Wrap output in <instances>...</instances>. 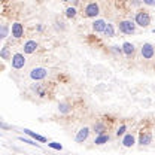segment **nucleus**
<instances>
[{
	"label": "nucleus",
	"mask_w": 155,
	"mask_h": 155,
	"mask_svg": "<svg viewBox=\"0 0 155 155\" xmlns=\"http://www.w3.org/2000/svg\"><path fill=\"white\" fill-rule=\"evenodd\" d=\"M12 36L15 39H21L24 36V27L21 22H14L12 24Z\"/></svg>",
	"instance_id": "0eeeda50"
},
{
	"label": "nucleus",
	"mask_w": 155,
	"mask_h": 155,
	"mask_svg": "<svg viewBox=\"0 0 155 155\" xmlns=\"http://www.w3.org/2000/svg\"><path fill=\"white\" fill-rule=\"evenodd\" d=\"M152 142V134L148 133V131H142L140 137H139V143L140 145H149Z\"/></svg>",
	"instance_id": "9b49d317"
},
{
	"label": "nucleus",
	"mask_w": 155,
	"mask_h": 155,
	"mask_svg": "<svg viewBox=\"0 0 155 155\" xmlns=\"http://www.w3.org/2000/svg\"><path fill=\"white\" fill-rule=\"evenodd\" d=\"M11 64H12L14 69L19 70V69H22V67L25 66V58H24V55H22L21 52H17V54H14L12 58H11Z\"/></svg>",
	"instance_id": "39448f33"
},
{
	"label": "nucleus",
	"mask_w": 155,
	"mask_h": 155,
	"mask_svg": "<svg viewBox=\"0 0 155 155\" xmlns=\"http://www.w3.org/2000/svg\"><path fill=\"white\" fill-rule=\"evenodd\" d=\"M122 52H124L127 57H131V55L134 54V45L130 43V42H124V45H122Z\"/></svg>",
	"instance_id": "f8f14e48"
},
{
	"label": "nucleus",
	"mask_w": 155,
	"mask_h": 155,
	"mask_svg": "<svg viewBox=\"0 0 155 155\" xmlns=\"http://www.w3.org/2000/svg\"><path fill=\"white\" fill-rule=\"evenodd\" d=\"M109 134H106V133H103V134H98V137H96V140H94V143L96 145H104V143H107L109 142Z\"/></svg>",
	"instance_id": "2eb2a0df"
},
{
	"label": "nucleus",
	"mask_w": 155,
	"mask_h": 155,
	"mask_svg": "<svg viewBox=\"0 0 155 155\" xmlns=\"http://www.w3.org/2000/svg\"><path fill=\"white\" fill-rule=\"evenodd\" d=\"M104 28H106V21H104V19H96V21L93 22V30H94L96 33H103Z\"/></svg>",
	"instance_id": "9d476101"
},
{
	"label": "nucleus",
	"mask_w": 155,
	"mask_h": 155,
	"mask_svg": "<svg viewBox=\"0 0 155 155\" xmlns=\"http://www.w3.org/2000/svg\"><path fill=\"white\" fill-rule=\"evenodd\" d=\"M46 76H48V69H45V67H35L30 72V78L33 81H42Z\"/></svg>",
	"instance_id": "7ed1b4c3"
},
{
	"label": "nucleus",
	"mask_w": 155,
	"mask_h": 155,
	"mask_svg": "<svg viewBox=\"0 0 155 155\" xmlns=\"http://www.w3.org/2000/svg\"><path fill=\"white\" fill-rule=\"evenodd\" d=\"M66 15H67L69 18H73V17H76V9H75V8H67V11H66Z\"/></svg>",
	"instance_id": "aec40b11"
},
{
	"label": "nucleus",
	"mask_w": 155,
	"mask_h": 155,
	"mask_svg": "<svg viewBox=\"0 0 155 155\" xmlns=\"http://www.w3.org/2000/svg\"><path fill=\"white\" fill-rule=\"evenodd\" d=\"M93 128H94V133H97V134H103L104 131H107V128L103 122H96Z\"/></svg>",
	"instance_id": "dca6fc26"
},
{
	"label": "nucleus",
	"mask_w": 155,
	"mask_h": 155,
	"mask_svg": "<svg viewBox=\"0 0 155 155\" xmlns=\"http://www.w3.org/2000/svg\"><path fill=\"white\" fill-rule=\"evenodd\" d=\"M88 136H90V128H88V127L81 128V130L78 131V134H76V142H78V143L85 142V140L88 139Z\"/></svg>",
	"instance_id": "6e6552de"
},
{
	"label": "nucleus",
	"mask_w": 155,
	"mask_h": 155,
	"mask_svg": "<svg viewBox=\"0 0 155 155\" xmlns=\"http://www.w3.org/2000/svg\"><path fill=\"white\" fill-rule=\"evenodd\" d=\"M98 14H100V8L96 2H91V3L87 5V8H85V17L87 18H96Z\"/></svg>",
	"instance_id": "20e7f679"
},
{
	"label": "nucleus",
	"mask_w": 155,
	"mask_h": 155,
	"mask_svg": "<svg viewBox=\"0 0 155 155\" xmlns=\"http://www.w3.org/2000/svg\"><path fill=\"white\" fill-rule=\"evenodd\" d=\"M134 22H136V25L145 28V27H148L151 24V15L146 11H139L134 17Z\"/></svg>",
	"instance_id": "f257e3e1"
},
{
	"label": "nucleus",
	"mask_w": 155,
	"mask_h": 155,
	"mask_svg": "<svg viewBox=\"0 0 155 155\" xmlns=\"http://www.w3.org/2000/svg\"><path fill=\"white\" fill-rule=\"evenodd\" d=\"M122 145H124L125 148L133 146V145H134V136L133 134H125V137L122 139Z\"/></svg>",
	"instance_id": "ddd939ff"
},
{
	"label": "nucleus",
	"mask_w": 155,
	"mask_h": 155,
	"mask_svg": "<svg viewBox=\"0 0 155 155\" xmlns=\"http://www.w3.org/2000/svg\"><path fill=\"white\" fill-rule=\"evenodd\" d=\"M58 110H60L61 114H67V112H70V104L66 103V101H63V103L58 104Z\"/></svg>",
	"instance_id": "a211bd4d"
},
{
	"label": "nucleus",
	"mask_w": 155,
	"mask_h": 155,
	"mask_svg": "<svg viewBox=\"0 0 155 155\" xmlns=\"http://www.w3.org/2000/svg\"><path fill=\"white\" fill-rule=\"evenodd\" d=\"M143 3L148 6H155V0H143Z\"/></svg>",
	"instance_id": "393cba45"
},
{
	"label": "nucleus",
	"mask_w": 155,
	"mask_h": 155,
	"mask_svg": "<svg viewBox=\"0 0 155 155\" xmlns=\"http://www.w3.org/2000/svg\"><path fill=\"white\" fill-rule=\"evenodd\" d=\"M119 31L124 35H133L136 31V22L130 21V19H124L119 22Z\"/></svg>",
	"instance_id": "f03ea898"
},
{
	"label": "nucleus",
	"mask_w": 155,
	"mask_h": 155,
	"mask_svg": "<svg viewBox=\"0 0 155 155\" xmlns=\"http://www.w3.org/2000/svg\"><path fill=\"white\" fill-rule=\"evenodd\" d=\"M0 127H2V128H9V125L5 124V122H2V121H0Z\"/></svg>",
	"instance_id": "a878e982"
},
{
	"label": "nucleus",
	"mask_w": 155,
	"mask_h": 155,
	"mask_svg": "<svg viewBox=\"0 0 155 155\" xmlns=\"http://www.w3.org/2000/svg\"><path fill=\"white\" fill-rule=\"evenodd\" d=\"M51 148H54V149H57V151H61L63 149V146L60 145V143H55V142H52V143H48Z\"/></svg>",
	"instance_id": "b1692460"
},
{
	"label": "nucleus",
	"mask_w": 155,
	"mask_h": 155,
	"mask_svg": "<svg viewBox=\"0 0 155 155\" xmlns=\"http://www.w3.org/2000/svg\"><path fill=\"white\" fill-rule=\"evenodd\" d=\"M31 90H33L38 96H40V97L45 96V90L42 88V84H36V85H33V87H31Z\"/></svg>",
	"instance_id": "6ab92c4d"
},
{
	"label": "nucleus",
	"mask_w": 155,
	"mask_h": 155,
	"mask_svg": "<svg viewBox=\"0 0 155 155\" xmlns=\"http://www.w3.org/2000/svg\"><path fill=\"white\" fill-rule=\"evenodd\" d=\"M104 36H107V38H114L115 36V30H114V25L112 24H106V28H104Z\"/></svg>",
	"instance_id": "f3484780"
},
{
	"label": "nucleus",
	"mask_w": 155,
	"mask_h": 155,
	"mask_svg": "<svg viewBox=\"0 0 155 155\" xmlns=\"http://www.w3.org/2000/svg\"><path fill=\"white\" fill-rule=\"evenodd\" d=\"M140 54L145 60H151V58L155 55V48L151 45V43H145L140 49Z\"/></svg>",
	"instance_id": "423d86ee"
},
{
	"label": "nucleus",
	"mask_w": 155,
	"mask_h": 155,
	"mask_svg": "<svg viewBox=\"0 0 155 155\" xmlns=\"http://www.w3.org/2000/svg\"><path fill=\"white\" fill-rule=\"evenodd\" d=\"M24 133H25V134H28L30 137H33V139H36L38 142H42V143H45V142H46V139H45L43 136L36 134V133H33V131H31V130H28V128H24Z\"/></svg>",
	"instance_id": "4468645a"
},
{
	"label": "nucleus",
	"mask_w": 155,
	"mask_h": 155,
	"mask_svg": "<svg viewBox=\"0 0 155 155\" xmlns=\"http://www.w3.org/2000/svg\"><path fill=\"white\" fill-rule=\"evenodd\" d=\"M8 36V27L6 25H0V39Z\"/></svg>",
	"instance_id": "4be33fe9"
},
{
	"label": "nucleus",
	"mask_w": 155,
	"mask_h": 155,
	"mask_svg": "<svg viewBox=\"0 0 155 155\" xmlns=\"http://www.w3.org/2000/svg\"><path fill=\"white\" fill-rule=\"evenodd\" d=\"M0 57L5 58V60H8V58H9V48H8V46H5V48L0 51Z\"/></svg>",
	"instance_id": "412c9836"
},
{
	"label": "nucleus",
	"mask_w": 155,
	"mask_h": 155,
	"mask_svg": "<svg viewBox=\"0 0 155 155\" xmlns=\"http://www.w3.org/2000/svg\"><path fill=\"white\" fill-rule=\"evenodd\" d=\"M38 49V42L36 40H27L24 43V52L25 54H33Z\"/></svg>",
	"instance_id": "1a4fd4ad"
},
{
	"label": "nucleus",
	"mask_w": 155,
	"mask_h": 155,
	"mask_svg": "<svg viewBox=\"0 0 155 155\" xmlns=\"http://www.w3.org/2000/svg\"><path fill=\"white\" fill-rule=\"evenodd\" d=\"M63 2H67V0H63Z\"/></svg>",
	"instance_id": "bb28decb"
},
{
	"label": "nucleus",
	"mask_w": 155,
	"mask_h": 155,
	"mask_svg": "<svg viewBox=\"0 0 155 155\" xmlns=\"http://www.w3.org/2000/svg\"><path fill=\"white\" fill-rule=\"evenodd\" d=\"M125 130H127V127H125V125H121V127L118 128V131H116V136H118V137L122 136L124 133H125Z\"/></svg>",
	"instance_id": "5701e85b"
},
{
	"label": "nucleus",
	"mask_w": 155,
	"mask_h": 155,
	"mask_svg": "<svg viewBox=\"0 0 155 155\" xmlns=\"http://www.w3.org/2000/svg\"><path fill=\"white\" fill-rule=\"evenodd\" d=\"M154 33H155V30H154Z\"/></svg>",
	"instance_id": "cd10ccee"
}]
</instances>
